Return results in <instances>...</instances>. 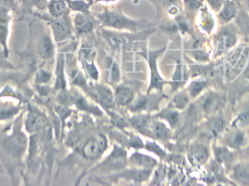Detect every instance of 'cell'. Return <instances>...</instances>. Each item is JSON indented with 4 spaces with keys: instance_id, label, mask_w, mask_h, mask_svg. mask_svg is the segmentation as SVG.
Returning <instances> with one entry per match:
<instances>
[{
    "instance_id": "obj_3",
    "label": "cell",
    "mask_w": 249,
    "mask_h": 186,
    "mask_svg": "<svg viewBox=\"0 0 249 186\" xmlns=\"http://www.w3.org/2000/svg\"><path fill=\"white\" fill-rule=\"evenodd\" d=\"M99 18L107 26L118 29H133L139 26V22L124 16L122 12L106 10L98 15Z\"/></svg>"
},
{
    "instance_id": "obj_38",
    "label": "cell",
    "mask_w": 249,
    "mask_h": 186,
    "mask_svg": "<svg viewBox=\"0 0 249 186\" xmlns=\"http://www.w3.org/2000/svg\"><path fill=\"white\" fill-rule=\"evenodd\" d=\"M92 1H96V2H99V1H104V2H112L115 1L116 0H92Z\"/></svg>"
},
{
    "instance_id": "obj_29",
    "label": "cell",
    "mask_w": 249,
    "mask_h": 186,
    "mask_svg": "<svg viewBox=\"0 0 249 186\" xmlns=\"http://www.w3.org/2000/svg\"><path fill=\"white\" fill-rule=\"evenodd\" d=\"M133 124H135L136 127L139 130H145L147 129L148 124H149V121L146 117H138V118H134L133 120Z\"/></svg>"
},
{
    "instance_id": "obj_25",
    "label": "cell",
    "mask_w": 249,
    "mask_h": 186,
    "mask_svg": "<svg viewBox=\"0 0 249 186\" xmlns=\"http://www.w3.org/2000/svg\"><path fill=\"white\" fill-rule=\"evenodd\" d=\"M189 102L188 95L184 93H181L177 95L174 99L175 106L178 108H184Z\"/></svg>"
},
{
    "instance_id": "obj_1",
    "label": "cell",
    "mask_w": 249,
    "mask_h": 186,
    "mask_svg": "<svg viewBox=\"0 0 249 186\" xmlns=\"http://www.w3.org/2000/svg\"><path fill=\"white\" fill-rule=\"evenodd\" d=\"M213 35V50L216 59H220L236 48L239 43L241 32L235 23L222 25Z\"/></svg>"
},
{
    "instance_id": "obj_39",
    "label": "cell",
    "mask_w": 249,
    "mask_h": 186,
    "mask_svg": "<svg viewBox=\"0 0 249 186\" xmlns=\"http://www.w3.org/2000/svg\"><path fill=\"white\" fill-rule=\"evenodd\" d=\"M244 152H247V153H249V143L248 145V146H247V149H245V150L244 151Z\"/></svg>"
},
{
    "instance_id": "obj_21",
    "label": "cell",
    "mask_w": 249,
    "mask_h": 186,
    "mask_svg": "<svg viewBox=\"0 0 249 186\" xmlns=\"http://www.w3.org/2000/svg\"><path fill=\"white\" fill-rule=\"evenodd\" d=\"M205 0H182L185 11L190 15L196 14L204 5Z\"/></svg>"
},
{
    "instance_id": "obj_30",
    "label": "cell",
    "mask_w": 249,
    "mask_h": 186,
    "mask_svg": "<svg viewBox=\"0 0 249 186\" xmlns=\"http://www.w3.org/2000/svg\"><path fill=\"white\" fill-rule=\"evenodd\" d=\"M208 6L216 14L220 10L225 0H206Z\"/></svg>"
},
{
    "instance_id": "obj_27",
    "label": "cell",
    "mask_w": 249,
    "mask_h": 186,
    "mask_svg": "<svg viewBox=\"0 0 249 186\" xmlns=\"http://www.w3.org/2000/svg\"><path fill=\"white\" fill-rule=\"evenodd\" d=\"M155 133L160 138H165L168 135V130L164 124L158 123L155 126Z\"/></svg>"
},
{
    "instance_id": "obj_14",
    "label": "cell",
    "mask_w": 249,
    "mask_h": 186,
    "mask_svg": "<svg viewBox=\"0 0 249 186\" xmlns=\"http://www.w3.org/2000/svg\"><path fill=\"white\" fill-rule=\"evenodd\" d=\"M55 37L58 40H62L70 34V26L67 17H54L52 21Z\"/></svg>"
},
{
    "instance_id": "obj_19",
    "label": "cell",
    "mask_w": 249,
    "mask_h": 186,
    "mask_svg": "<svg viewBox=\"0 0 249 186\" xmlns=\"http://www.w3.org/2000/svg\"><path fill=\"white\" fill-rule=\"evenodd\" d=\"M209 85H210V83L206 79L193 82L189 87V93H190V96L192 98H196L197 95H200L208 86H209Z\"/></svg>"
},
{
    "instance_id": "obj_2",
    "label": "cell",
    "mask_w": 249,
    "mask_h": 186,
    "mask_svg": "<svg viewBox=\"0 0 249 186\" xmlns=\"http://www.w3.org/2000/svg\"><path fill=\"white\" fill-rule=\"evenodd\" d=\"M220 144L236 152H244L249 143L248 135L245 130L238 127H231L220 137Z\"/></svg>"
},
{
    "instance_id": "obj_22",
    "label": "cell",
    "mask_w": 249,
    "mask_h": 186,
    "mask_svg": "<svg viewBox=\"0 0 249 186\" xmlns=\"http://www.w3.org/2000/svg\"><path fill=\"white\" fill-rule=\"evenodd\" d=\"M42 123H43V118L41 117L40 114L36 112H32L28 117L26 127L29 131H33L41 127Z\"/></svg>"
},
{
    "instance_id": "obj_36",
    "label": "cell",
    "mask_w": 249,
    "mask_h": 186,
    "mask_svg": "<svg viewBox=\"0 0 249 186\" xmlns=\"http://www.w3.org/2000/svg\"><path fill=\"white\" fill-rule=\"evenodd\" d=\"M77 107L80 109L87 110L89 108V104L86 102V101L83 98H80V99L77 100Z\"/></svg>"
},
{
    "instance_id": "obj_32",
    "label": "cell",
    "mask_w": 249,
    "mask_h": 186,
    "mask_svg": "<svg viewBox=\"0 0 249 186\" xmlns=\"http://www.w3.org/2000/svg\"><path fill=\"white\" fill-rule=\"evenodd\" d=\"M165 116L171 124H175L178 121V114L177 112L166 113Z\"/></svg>"
},
{
    "instance_id": "obj_13",
    "label": "cell",
    "mask_w": 249,
    "mask_h": 186,
    "mask_svg": "<svg viewBox=\"0 0 249 186\" xmlns=\"http://www.w3.org/2000/svg\"><path fill=\"white\" fill-rule=\"evenodd\" d=\"M74 26L79 34H86L93 31L94 24L89 13H79L74 18Z\"/></svg>"
},
{
    "instance_id": "obj_18",
    "label": "cell",
    "mask_w": 249,
    "mask_h": 186,
    "mask_svg": "<svg viewBox=\"0 0 249 186\" xmlns=\"http://www.w3.org/2000/svg\"><path fill=\"white\" fill-rule=\"evenodd\" d=\"M96 93L98 100L103 105L107 107L113 105V97H112L110 90L105 88V87H100L96 89Z\"/></svg>"
},
{
    "instance_id": "obj_12",
    "label": "cell",
    "mask_w": 249,
    "mask_h": 186,
    "mask_svg": "<svg viewBox=\"0 0 249 186\" xmlns=\"http://www.w3.org/2000/svg\"><path fill=\"white\" fill-rule=\"evenodd\" d=\"M230 127L245 129L249 127V99L246 101L235 111Z\"/></svg>"
},
{
    "instance_id": "obj_16",
    "label": "cell",
    "mask_w": 249,
    "mask_h": 186,
    "mask_svg": "<svg viewBox=\"0 0 249 186\" xmlns=\"http://www.w3.org/2000/svg\"><path fill=\"white\" fill-rule=\"evenodd\" d=\"M9 16L4 9L0 10V42L6 48V40L8 34Z\"/></svg>"
},
{
    "instance_id": "obj_23",
    "label": "cell",
    "mask_w": 249,
    "mask_h": 186,
    "mask_svg": "<svg viewBox=\"0 0 249 186\" xmlns=\"http://www.w3.org/2000/svg\"><path fill=\"white\" fill-rule=\"evenodd\" d=\"M117 98H118V102L122 105H125L130 102L133 99V93L131 90L127 87H120L117 90Z\"/></svg>"
},
{
    "instance_id": "obj_24",
    "label": "cell",
    "mask_w": 249,
    "mask_h": 186,
    "mask_svg": "<svg viewBox=\"0 0 249 186\" xmlns=\"http://www.w3.org/2000/svg\"><path fill=\"white\" fill-rule=\"evenodd\" d=\"M155 3H158V5L165 7L167 10L173 7H181L183 6L181 0H155Z\"/></svg>"
},
{
    "instance_id": "obj_20",
    "label": "cell",
    "mask_w": 249,
    "mask_h": 186,
    "mask_svg": "<svg viewBox=\"0 0 249 186\" xmlns=\"http://www.w3.org/2000/svg\"><path fill=\"white\" fill-rule=\"evenodd\" d=\"M193 156L199 163H205L209 159V149L203 145H197L193 148Z\"/></svg>"
},
{
    "instance_id": "obj_7",
    "label": "cell",
    "mask_w": 249,
    "mask_h": 186,
    "mask_svg": "<svg viewBox=\"0 0 249 186\" xmlns=\"http://www.w3.org/2000/svg\"><path fill=\"white\" fill-rule=\"evenodd\" d=\"M238 3L235 0H225L220 10L216 13L218 23L220 26L232 23L238 14Z\"/></svg>"
},
{
    "instance_id": "obj_33",
    "label": "cell",
    "mask_w": 249,
    "mask_h": 186,
    "mask_svg": "<svg viewBox=\"0 0 249 186\" xmlns=\"http://www.w3.org/2000/svg\"><path fill=\"white\" fill-rule=\"evenodd\" d=\"M112 80L116 83V82H118V80H119L120 78L119 68H118L117 64H112Z\"/></svg>"
},
{
    "instance_id": "obj_15",
    "label": "cell",
    "mask_w": 249,
    "mask_h": 186,
    "mask_svg": "<svg viewBox=\"0 0 249 186\" xmlns=\"http://www.w3.org/2000/svg\"><path fill=\"white\" fill-rule=\"evenodd\" d=\"M48 7L53 17H67L70 13L68 4L64 0H51Z\"/></svg>"
},
{
    "instance_id": "obj_31",
    "label": "cell",
    "mask_w": 249,
    "mask_h": 186,
    "mask_svg": "<svg viewBox=\"0 0 249 186\" xmlns=\"http://www.w3.org/2000/svg\"><path fill=\"white\" fill-rule=\"evenodd\" d=\"M16 108H0V120L5 119V118H10L12 116L16 114Z\"/></svg>"
},
{
    "instance_id": "obj_17",
    "label": "cell",
    "mask_w": 249,
    "mask_h": 186,
    "mask_svg": "<svg viewBox=\"0 0 249 186\" xmlns=\"http://www.w3.org/2000/svg\"><path fill=\"white\" fill-rule=\"evenodd\" d=\"M54 46L51 38L45 36L39 42V52L40 56L44 59L51 58L53 54Z\"/></svg>"
},
{
    "instance_id": "obj_11",
    "label": "cell",
    "mask_w": 249,
    "mask_h": 186,
    "mask_svg": "<svg viewBox=\"0 0 249 186\" xmlns=\"http://www.w3.org/2000/svg\"><path fill=\"white\" fill-rule=\"evenodd\" d=\"M107 141L105 137L98 135L89 140L83 148V155L86 157L93 159L97 157L106 149Z\"/></svg>"
},
{
    "instance_id": "obj_6",
    "label": "cell",
    "mask_w": 249,
    "mask_h": 186,
    "mask_svg": "<svg viewBox=\"0 0 249 186\" xmlns=\"http://www.w3.org/2000/svg\"><path fill=\"white\" fill-rule=\"evenodd\" d=\"M228 176L235 185L249 186V159L234 163L229 169Z\"/></svg>"
},
{
    "instance_id": "obj_4",
    "label": "cell",
    "mask_w": 249,
    "mask_h": 186,
    "mask_svg": "<svg viewBox=\"0 0 249 186\" xmlns=\"http://www.w3.org/2000/svg\"><path fill=\"white\" fill-rule=\"evenodd\" d=\"M226 104V94L221 91H212L205 97L202 102V110L205 114L213 115L223 111Z\"/></svg>"
},
{
    "instance_id": "obj_10",
    "label": "cell",
    "mask_w": 249,
    "mask_h": 186,
    "mask_svg": "<svg viewBox=\"0 0 249 186\" xmlns=\"http://www.w3.org/2000/svg\"><path fill=\"white\" fill-rule=\"evenodd\" d=\"M235 151L222 144L216 145L213 148L214 160L222 165L224 168L230 169L235 162Z\"/></svg>"
},
{
    "instance_id": "obj_26",
    "label": "cell",
    "mask_w": 249,
    "mask_h": 186,
    "mask_svg": "<svg viewBox=\"0 0 249 186\" xmlns=\"http://www.w3.org/2000/svg\"><path fill=\"white\" fill-rule=\"evenodd\" d=\"M134 159H136V162H138L139 165L148 167V168L153 166L155 164V161L154 159L147 157V156H142V155H136V157H134Z\"/></svg>"
},
{
    "instance_id": "obj_40",
    "label": "cell",
    "mask_w": 249,
    "mask_h": 186,
    "mask_svg": "<svg viewBox=\"0 0 249 186\" xmlns=\"http://www.w3.org/2000/svg\"><path fill=\"white\" fill-rule=\"evenodd\" d=\"M0 61H1V60H0Z\"/></svg>"
},
{
    "instance_id": "obj_9",
    "label": "cell",
    "mask_w": 249,
    "mask_h": 186,
    "mask_svg": "<svg viewBox=\"0 0 249 186\" xmlns=\"http://www.w3.org/2000/svg\"><path fill=\"white\" fill-rule=\"evenodd\" d=\"M207 128L209 135L215 138L220 137L225 133L228 130V123L222 111L212 116L208 123Z\"/></svg>"
},
{
    "instance_id": "obj_28",
    "label": "cell",
    "mask_w": 249,
    "mask_h": 186,
    "mask_svg": "<svg viewBox=\"0 0 249 186\" xmlns=\"http://www.w3.org/2000/svg\"><path fill=\"white\" fill-rule=\"evenodd\" d=\"M22 1L27 5L33 6L39 9H44L48 4V0H22Z\"/></svg>"
},
{
    "instance_id": "obj_5",
    "label": "cell",
    "mask_w": 249,
    "mask_h": 186,
    "mask_svg": "<svg viewBox=\"0 0 249 186\" xmlns=\"http://www.w3.org/2000/svg\"><path fill=\"white\" fill-rule=\"evenodd\" d=\"M198 25L200 29L207 35H212L216 30V14L211 10L208 4H205L198 11Z\"/></svg>"
},
{
    "instance_id": "obj_35",
    "label": "cell",
    "mask_w": 249,
    "mask_h": 186,
    "mask_svg": "<svg viewBox=\"0 0 249 186\" xmlns=\"http://www.w3.org/2000/svg\"><path fill=\"white\" fill-rule=\"evenodd\" d=\"M50 79H51V74L46 72V71H42V72H40V74L38 76V80L41 83H48Z\"/></svg>"
},
{
    "instance_id": "obj_37",
    "label": "cell",
    "mask_w": 249,
    "mask_h": 186,
    "mask_svg": "<svg viewBox=\"0 0 249 186\" xmlns=\"http://www.w3.org/2000/svg\"><path fill=\"white\" fill-rule=\"evenodd\" d=\"M240 1H241V4L244 6L245 10H247L249 16V0H240Z\"/></svg>"
},
{
    "instance_id": "obj_34",
    "label": "cell",
    "mask_w": 249,
    "mask_h": 186,
    "mask_svg": "<svg viewBox=\"0 0 249 186\" xmlns=\"http://www.w3.org/2000/svg\"><path fill=\"white\" fill-rule=\"evenodd\" d=\"M87 68L88 70H89V74L91 75V77H93V78L94 79H97L98 78V71L97 70H96V67H95V66L93 65V64H87Z\"/></svg>"
},
{
    "instance_id": "obj_8",
    "label": "cell",
    "mask_w": 249,
    "mask_h": 186,
    "mask_svg": "<svg viewBox=\"0 0 249 186\" xmlns=\"http://www.w3.org/2000/svg\"><path fill=\"white\" fill-rule=\"evenodd\" d=\"M6 150L14 157L21 156L26 148V137L23 133H16L4 142Z\"/></svg>"
}]
</instances>
